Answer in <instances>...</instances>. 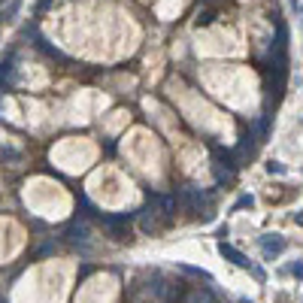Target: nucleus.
Listing matches in <instances>:
<instances>
[{
  "mask_svg": "<svg viewBox=\"0 0 303 303\" xmlns=\"http://www.w3.org/2000/svg\"><path fill=\"white\" fill-rule=\"evenodd\" d=\"M267 170H270V173H285V167H282L279 161H270V164H267Z\"/></svg>",
  "mask_w": 303,
  "mask_h": 303,
  "instance_id": "5",
  "label": "nucleus"
},
{
  "mask_svg": "<svg viewBox=\"0 0 303 303\" xmlns=\"http://www.w3.org/2000/svg\"><path fill=\"white\" fill-rule=\"evenodd\" d=\"M261 252H264L267 258H276V255H282V252H285V236H279V234L261 236Z\"/></svg>",
  "mask_w": 303,
  "mask_h": 303,
  "instance_id": "1",
  "label": "nucleus"
},
{
  "mask_svg": "<svg viewBox=\"0 0 303 303\" xmlns=\"http://www.w3.org/2000/svg\"><path fill=\"white\" fill-rule=\"evenodd\" d=\"M49 6H52V0H39V12H43V9H49Z\"/></svg>",
  "mask_w": 303,
  "mask_h": 303,
  "instance_id": "7",
  "label": "nucleus"
},
{
  "mask_svg": "<svg viewBox=\"0 0 303 303\" xmlns=\"http://www.w3.org/2000/svg\"><path fill=\"white\" fill-rule=\"evenodd\" d=\"M239 303H252V300H239Z\"/></svg>",
  "mask_w": 303,
  "mask_h": 303,
  "instance_id": "10",
  "label": "nucleus"
},
{
  "mask_svg": "<svg viewBox=\"0 0 303 303\" xmlns=\"http://www.w3.org/2000/svg\"><path fill=\"white\" fill-rule=\"evenodd\" d=\"M252 203H255V200H252V197H239V200H236V206H234V209H246V206H252Z\"/></svg>",
  "mask_w": 303,
  "mask_h": 303,
  "instance_id": "4",
  "label": "nucleus"
},
{
  "mask_svg": "<svg viewBox=\"0 0 303 303\" xmlns=\"http://www.w3.org/2000/svg\"><path fill=\"white\" fill-rule=\"evenodd\" d=\"M291 273H294V276H297V279H303V261H297V264H294V267H291Z\"/></svg>",
  "mask_w": 303,
  "mask_h": 303,
  "instance_id": "6",
  "label": "nucleus"
},
{
  "mask_svg": "<svg viewBox=\"0 0 303 303\" xmlns=\"http://www.w3.org/2000/svg\"><path fill=\"white\" fill-rule=\"evenodd\" d=\"M218 252H221V258H228V261H231V264H236V267H249V258H246L243 252H236L234 246L218 243Z\"/></svg>",
  "mask_w": 303,
  "mask_h": 303,
  "instance_id": "2",
  "label": "nucleus"
},
{
  "mask_svg": "<svg viewBox=\"0 0 303 303\" xmlns=\"http://www.w3.org/2000/svg\"><path fill=\"white\" fill-rule=\"evenodd\" d=\"M294 221H297V225H303V212H297V215H294Z\"/></svg>",
  "mask_w": 303,
  "mask_h": 303,
  "instance_id": "8",
  "label": "nucleus"
},
{
  "mask_svg": "<svg viewBox=\"0 0 303 303\" xmlns=\"http://www.w3.org/2000/svg\"><path fill=\"white\" fill-rule=\"evenodd\" d=\"M200 3H215V0H200Z\"/></svg>",
  "mask_w": 303,
  "mask_h": 303,
  "instance_id": "9",
  "label": "nucleus"
},
{
  "mask_svg": "<svg viewBox=\"0 0 303 303\" xmlns=\"http://www.w3.org/2000/svg\"><path fill=\"white\" fill-rule=\"evenodd\" d=\"M215 18H218V12H215V9H203V12H197L194 25H197V28H209V25H212Z\"/></svg>",
  "mask_w": 303,
  "mask_h": 303,
  "instance_id": "3",
  "label": "nucleus"
}]
</instances>
